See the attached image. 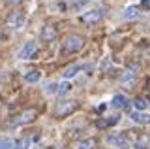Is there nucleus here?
Segmentation results:
<instances>
[{
	"instance_id": "obj_1",
	"label": "nucleus",
	"mask_w": 150,
	"mask_h": 149,
	"mask_svg": "<svg viewBox=\"0 0 150 149\" xmlns=\"http://www.w3.org/2000/svg\"><path fill=\"white\" fill-rule=\"evenodd\" d=\"M75 108H77V102L75 100H64V102H60V104L56 106L54 115L56 117H66V115H69L71 111H75Z\"/></svg>"
},
{
	"instance_id": "obj_2",
	"label": "nucleus",
	"mask_w": 150,
	"mask_h": 149,
	"mask_svg": "<svg viewBox=\"0 0 150 149\" xmlns=\"http://www.w3.org/2000/svg\"><path fill=\"white\" fill-rule=\"evenodd\" d=\"M6 25L9 29H21L25 25V13L23 11H11L6 19Z\"/></svg>"
},
{
	"instance_id": "obj_3",
	"label": "nucleus",
	"mask_w": 150,
	"mask_h": 149,
	"mask_svg": "<svg viewBox=\"0 0 150 149\" xmlns=\"http://www.w3.org/2000/svg\"><path fill=\"white\" fill-rule=\"evenodd\" d=\"M84 45V40L81 36H69L68 40H66V45H64V51L66 53H75V51H79Z\"/></svg>"
},
{
	"instance_id": "obj_4",
	"label": "nucleus",
	"mask_w": 150,
	"mask_h": 149,
	"mask_svg": "<svg viewBox=\"0 0 150 149\" xmlns=\"http://www.w3.org/2000/svg\"><path fill=\"white\" fill-rule=\"evenodd\" d=\"M81 19H83V23H86V25H96V23H100L103 19V11L101 10H90V11L84 13Z\"/></svg>"
},
{
	"instance_id": "obj_5",
	"label": "nucleus",
	"mask_w": 150,
	"mask_h": 149,
	"mask_svg": "<svg viewBox=\"0 0 150 149\" xmlns=\"http://www.w3.org/2000/svg\"><path fill=\"white\" fill-rule=\"evenodd\" d=\"M36 42L30 40L25 44V47H23L21 51H19V59H30V57H36Z\"/></svg>"
},
{
	"instance_id": "obj_6",
	"label": "nucleus",
	"mask_w": 150,
	"mask_h": 149,
	"mask_svg": "<svg viewBox=\"0 0 150 149\" xmlns=\"http://www.w3.org/2000/svg\"><path fill=\"white\" fill-rule=\"evenodd\" d=\"M131 119H133L135 123H141V125H148L150 123V115L144 113V111H133V113H131Z\"/></svg>"
},
{
	"instance_id": "obj_7",
	"label": "nucleus",
	"mask_w": 150,
	"mask_h": 149,
	"mask_svg": "<svg viewBox=\"0 0 150 149\" xmlns=\"http://www.w3.org/2000/svg\"><path fill=\"white\" fill-rule=\"evenodd\" d=\"M109 143H115L116 147H122V149H129V143H128V140L124 136H111Z\"/></svg>"
},
{
	"instance_id": "obj_8",
	"label": "nucleus",
	"mask_w": 150,
	"mask_h": 149,
	"mask_svg": "<svg viewBox=\"0 0 150 149\" xmlns=\"http://www.w3.org/2000/svg\"><path fill=\"white\" fill-rule=\"evenodd\" d=\"M41 36H43V40L51 42V40H54V38H56V30H54L51 25H45L43 29H41Z\"/></svg>"
},
{
	"instance_id": "obj_9",
	"label": "nucleus",
	"mask_w": 150,
	"mask_h": 149,
	"mask_svg": "<svg viewBox=\"0 0 150 149\" xmlns=\"http://www.w3.org/2000/svg\"><path fill=\"white\" fill-rule=\"evenodd\" d=\"M34 119H36V111L30 110V111H25V113H23L19 119H15V123L21 125V123H28V121H34Z\"/></svg>"
},
{
	"instance_id": "obj_10",
	"label": "nucleus",
	"mask_w": 150,
	"mask_h": 149,
	"mask_svg": "<svg viewBox=\"0 0 150 149\" xmlns=\"http://www.w3.org/2000/svg\"><path fill=\"white\" fill-rule=\"evenodd\" d=\"M112 106H115V108H126V106H128V98H126L124 95H116L115 98H112Z\"/></svg>"
},
{
	"instance_id": "obj_11",
	"label": "nucleus",
	"mask_w": 150,
	"mask_h": 149,
	"mask_svg": "<svg viewBox=\"0 0 150 149\" xmlns=\"http://www.w3.org/2000/svg\"><path fill=\"white\" fill-rule=\"evenodd\" d=\"M133 81H135V74H131V72H126L124 76H122V85H124L126 89H129V87L133 85Z\"/></svg>"
},
{
	"instance_id": "obj_12",
	"label": "nucleus",
	"mask_w": 150,
	"mask_h": 149,
	"mask_svg": "<svg viewBox=\"0 0 150 149\" xmlns=\"http://www.w3.org/2000/svg\"><path fill=\"white\" fill-rule=\"evenodd\" d=\"M137 15H139V8H135V6L126 8V11H124V17H126V19H135Z\"/></svg>"
},
{
	"instance_id": "obj_13",
	"label": "nucleus",
	"mask_w": 150,
	"mask_h": 149,
	"mask_svg": "<svg viewBox=\"0 0 150 149\" xmlns=\"http://www.w3.org/2000/svg\"><path fill=\"white\" fill-rule=\"evenodd\" d=\"M25 80L28 83H36L38 80H40V72H38V70H32V72H28L26 76H25Z\"/></svg>"
},
{
	"instance_id": "obj_14",
	"label": "nucleus",
	"mask_w": 150,
	"mask_h": 149,
	"mask_svg": "<svg viewBox=\"0 0 150 149\" xmlns=\"http://www.w3.org/2000/svg\"><path fill=\"white\" fill-rule=\"evenodd\" d=\"M79 70H81V66H79V64H77V66H69V68L64 72V77H68V80H69V77L77 76V74H79Z\"/></svg>"
},
{
	"instance_id": "obj_15",
	"label": "nucleus",
	"mask_w": 150,
	"mask_h": 149,
	"mask_svg": "<svg viewBox=\"0 0 150 149\" xmlns=\"http://www.w3.org/2000/svg\"><path fill=\"white\" fill-rule=\"evenodd\" d=\"M133 104H135V110H137V111H144V110H146V100H143V98H135L133 100Z\"/></svg>"
},
{
	"instance_id": "obj_16",
	"label": "nucleus",
	"mask_w": 150,
	"mask_h": 149,
	"mask_svg": "<svg viewBox=\"0 0 150 149\" xmlns=\"http://www.w3.org/2000/svg\"><path fill=\"white\" fill-rule=\"evenodd\" d=\"M0 149H13V140L2 138V140H0Z\"/></svg>"
},
{
	"instance_id": "obj_17",
	"label": "nucleus",
	"mask_w": 150,
	"mask_h": 149,
	"mask_svg": "<svg viewBox=\"0 0 150 149\" xmlns=\"http://www.w3.org/2000/svg\"><path fill=\"white\" fill-rule=\"evenodd\" d=\"M28 140H15L13 142V149H28Z\"/></svg>"
},
{
	"instance_id": "obj_18",
	"label": "nucleus",
	"mask_w": 150,
	"mask_h": 149,
	"mask_svg": "<svg viewBox=\"0 0 150 149\" xmlns=\"http://www.w3.org/2000/svg\"><path fill=\"white\" fill-rule=\"evenodd\" d=\"M94 145V140H84V142L77 143V149H92Z\"/></svg>"
},
{
	"instance_id": "obj_19",
	"label": "nucleus",
	"mask_w": 150,
	"mask_h": 149,
	"mask_svg": "<svg viewBox=\"0 0 150 149\" xmlns=\"http://www.w3.org/2000/svg\"><path fill=\"white\" fill-rule=\"evenodd\" d=\"M71 89V85H69L68 81H64V83H60L58 85V92H66V91H69Z\"/></svg>"
},
{
	"instance_id": "obj_20",
	"label": "nucleus",
	"mask_w": 150,
	"mask_h": 149,
	"mask_svg": "<svg viewBox=\"0 0 150 149\" xmlns=\"http://www.w3.org/2000/svg\"><path fill=\"white\" fill-rule=\"evenodd\" d=\"M143 10H150V0H141V4H139Z\"/></svg>"
},
{
	"instance_id": "obj_21",
	"label": "nucleus",
	"mask_w": 150,
	"mask_h": 149,
	"mask_svg": "<svg viewBox=\"0 0 150 149\" xmlns=\"http://www.w3.org/2000/svg\"><path fill=\"white\" fill-rule=\"evenodd\" d=\"M47 91H49V92H54V91H58V87H56V83H51V85L47 87Z\"/></svg>"
},
{
	"instance_id": "obj_22",
	"label": "nucleus",
	"mask_w": 150,
	"mask_h": 149,
	"mask_svg": "<svg viewBox=\"0 0 150 149\" xmlns=\"http://www.w3.org/2000/svg\"><path fill=\"white\" fill-rule=\"evenodd\" d=\"M135 149H148L144 143H135Z\"/></svg>"
},
{
	"instance_id": "obj_23",
	"label": "nucleus",
	"mask_w": 150,
	"mask_h": 149,
	"mask_svg": "<svg viewBox=\"0 0 150 149\" xmlns=\"http://www.w3.org/2000/svg\"><path fill=\"white\" fill-rule=\"evenodd\" d=\"M9 4H15V2H21V0H8Z\"/></svg>"
},
{
	"instance_id": "obj_24",
	"label": "nucleus",
	"mask_w": 150,
	"mask_h": 149,
	"mask_svg": "<svg viewBox=\"0 0 150 149\" xmlns=\"http://www.w3.org/2000/svg\"><path fill=\"white\" fill-rule=\"evenodd\" d=\"M0 40H4V34H2V32H0Z\"/></svg>"
},
{
	"instance_id": "obj_25",
	"label": "nucleus",
	"mask_w": 150,
	"mask_h": 149,
	"mask_svg": "<svg viewBox=\"0 0 150 149\" xmlns=\"http://www.w3.org/2000/svg\"><path fill=\"white\" fill-rule=\"evenodd\" d=\"M0 80H2V74H0Z\"/></svg>"
}]
</instances>
